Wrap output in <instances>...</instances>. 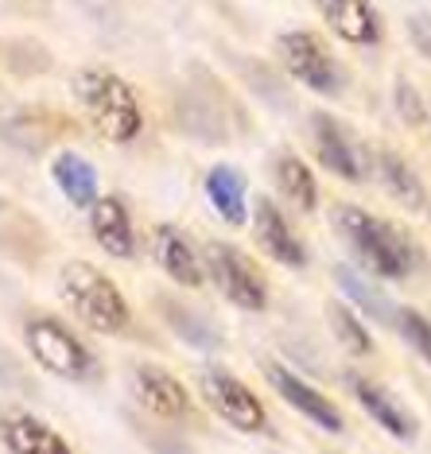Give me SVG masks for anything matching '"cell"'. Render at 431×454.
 <instances>
[{
  "label": "cell",
  "mask_w": 431,
  "mask_h": 454,
  "mask_svg": "<svg viewBox=\"0 0 431 454\" xmlns=\"http://www.w3.org/2000/svg\"><path fill=\"white\" fill-rule=\"evenodd\" d=\"M74 101L90 129L106 144H132L144 129V109L137 90L106 67H86L74 74Z\"/></svg>",
  "instance_id": "1"
},
{
  "label": "cell",
  "mask_w": 431,
  "mask_h": 454,
  "mask_svg": "<svg viewBox=\"0 0 431 454\" xmlns=\"http://www.w3.org/2000/svg\"><path fill=\"white\" fill-rule=\"evenodd\" d=\"M334 225L342 230L346 245H350L354 256L365 264L369 276H377V280H404V276H412L416 249L408 245V237H400V230H393L388 222L373 218V214L354 202H342L334 210Z\"/></svg>",
  "instance_id": "2"
},
{
  "label": "cell",
  "mask_w": 431,
  "mask_h": 454,
  "mask_svg": "<svg viewBox=\"0 0 431 454\" xmlns=\"http://www.w3.org/2000/svg\"><path fill=\"white\" fill-rule=\"evenodd\" d=\"M59 295L70 307V315L82 326H90L94 334L117 338L125 334L132 323V311L121 295V287L109 280L101 268L86 264V261H67L59 268Z\"/></svg>",
  "instance_id": "3"
},
{
  "label": "cell",
  "mask_w": 431,
  "mask_h": 454,
  "mask_svg": "<svg viewBox=\"0 0 431 454\" xmlns=\"http://www.w3.org/2000/svg\"><path fill=\"white\" fill-rule=\"evenodd\" d=\"M24 342H27V354L35 357V365L51 377L86 385V380H94V373H98V357L86 349V342L51 315H39L24 326Z\"/></svg>",
  "instance_id": "4"
},
{
  "label": "cell",
  "mask_w": 431,
  "mask_h": 454,
  "mask_svg": "<svg viewBox=\"0 0 431 454\" xmlns=\"http://www.w3.org/2000/svg\"><path fill=\"white\" fill-rule=\"evenodd\" d=\"M202 272H207V280L218 287L238 311L261 315L264 307H269V284H264L261 268H256L238 245L210 241L207 249H202Z\"/></svg>",
  "instance_id": "5"
},
{
  "label": "cell",
  "mask_w": 431,
  "mask_h": 454,
  "mask_svg": "<svg viewBox=\"0 0 431 454\" xmlns=\"http://www.w3.org/2000/svg\"><path fill=\"white\" fill-rule=\"evenodd\" d=\"M276 55H280V63H284L287 74L300 82V86L311 90V94L342 98L346 74H342V67L334 63L331 47H326L315 32H303V27L284 32L280 39H276Z\"/></svg>",
  "instance_id": "6"
},
{
  "label": "cell",
  "mask_w": 431,
  "mask_h": 454,
  "mask_svg": "<svg viewBox=\"0 0 431 454\" xmlns=\"http://www.w3.org/2000/svg\"><path fill=\"white\" fill-rule=\"evenodd\" d=\"M199 392L210 404L214 416L225 419L233 431H245V435H264V431H269V411L256 400V392L233 373L207 369V373L199 377Z\"/></svg>",
  "instance_id": "7"
},
{
  "label": "cell",
  "mask_w": 431,
  "mask_h": 454,
  "mask_svg": "<svg viewBox=\"0 0 431 454\" xmlns=\"http://www.w3.org/2000/svg\"><path fill=\"white\" fill-rule=\"evenodd\" d=\"M261 373H264V380H269V388L276 392V396H280L292 411H300L311 427L326 431V435H342L346 431L342 408H338L331 396H323L311 380L295 377L287 365H280V361H261Z\"/></svg>",
  "instance_id": "8"
},
{
  "label": "cell",
  "mask_w": 431,
  "mask_h": 454,
  "mask_svg": "<svg viewBox=\"0 0 431 454\" xmlns=\"http://www.w3.org/2000/svg\"><path fill=\"white\" fill-rule=\"evenodd\" d=\"M253 241L269 261L284 264V268L307 264V249H303L300 233L292 230V222L284 218V210L272 199H256V206H253Z\"/></svg>",
  "instance_id": "9"
},
{
  "label": "cell",
  "mask_w": 431,
  "mask_h": 454,
  "mask_svg": "<svg viewBox=\"0 0 431 454\" xmlns=\"http://www.w3.org/2000/svg\"><path fill=\"white\" fill-rule=\"evenodd\" d=\"M152 256H156L160 272L179 287H202L207 272H202V253H194L191 237L179 230L176 222H160L152 230Z\"/></svg>",
  "instance_id": "10"
},
{
  "label": "cell",
  "mask_w": 431,
  "mask_h": 454,
  "mask_svg": "<svg viewBox=\"0 0 431 454\" xmlns=\"http://www.w3.org/2000/svg\"><path fill=\"white\" fill-rule=\"evenodd\" d=\"M132 396L156 419H179V416H187V408H191V396H187V388H183V380L171 377L168 369L152 365V361H140V365L132 369Z\"/></svg>",
  "instance_id": "11"
},
{
  "label": "cell",
  "mask_w": 431,
  "mask_h": 454,
  "mask_svg": "<svg viewBox=\"0 0 431 454\" xmlns=\"http://www.w3.org/2000/svg\"><path fill=\"white\" fill-rule=\"evenodd\" d=\"M90 233H94L98 249L113 261H129L137 253V233H132L129 206L121 194H98L90 206Z\"/></svg>",
  "instance_id": "12"
},
{
  "label": "cell",
  "mask_w": 431,
  "mask_h": 454,
  "mask_svg": "<svg viewBox=\"0 0 431 454\" xmlns=\"http://www.w3.org/2000/svg\"><path fill=\"white\" fill-rule=\"evenodd\" d=\"M323 24L354 47H373L381 39V12L373 8V0H315Z\"/></svg>",
  "instance_id": "13"
},
{
  "label": "cell",
  "mask_w": 431,
  "mask_h": 454,
  "mask_svg": "<svg viewBox=\"0 0 431 454\" xmlns=\"http://www.w3.org/2000/svg\"><path fill=\"white\" fill-rule=\"evenodd\" d=\"M0 442L16 454H70V442L32 411H0Z\"/></svg>",
  "instance_id": "14"
},
{
  "label": "cell",
  "mask_w": 431,
  "mask_h": 454,
  "mask_svg": "<svg viewBox=\"0 0 431 454\" xmlns=\"http://www.w3.org/2000/svg\"><path fill=\"white\" fill-rule=\"evenodd\" d=\"M350 392H354L357 404H362V411L381 431H388L393 439H416V431H419L416 416L404 404H396V396L388 388H381V385H373V380H365V377L354 373L350 377Z\"/></svg>",
  "instance_id": "15"
},
{
  "label": "cell",
  "mask_w": 431,
  "mask_h": 454,
  "mask_svg": "<svg viewBox=\"0 0 431 454\" xmlns=\"http://www.w3.org/2000/svg\"><path fill=\"white\" fill-rule=\"evenodd\" d=\"M311 132H315V152H319L323 168L346 183H362L365 168H362V160H357V148L350 144V137H346L342 125H338L331 113H315Z\"/></svg>",
  "instance_id": "16"
},
{
  "label": "cell",
  "mask_w": 431,
  "mask_h": 454,
  "mask_svg": "<svg viewBox=\"0 0 431 454\" xmlns=\"http://www.w3.org/2000/svg\"><path fill=\"white\" fill-rule=\"evenodd\" d=\"M207 199L214 206V214L233 225V230H241L245 222H249V191H245V179L241 171L233 168V163H214V168L207 171Z\"/></svg>",
  "instance_id": "17"
},
{
  "label": "cell",
  "mask_w": 431,
  "mask_h": 454,
  "mask_svg": "<svg viewBox=\"0 0 431 454\" xmlns=\"http://www.w3.org/2000/svg\"><path fill=\"white\" fill-rule=\"evenodd\" d=\"M51 175H55V187L63 191V199L78 210H90L98 199V168L90 160H82L78 152H59L55 163H51Z\"/></svg>",
  "instance_id": "18"
},
{
  "label": "cell",
  "mask_w": 431,
  "mask_h": 454,
  "mask_svg": "<svg viewBox=\"0 0 431 454\" xmlns=\"http://www.w3.org/2000/svg\"><path fill=\"white\" fill-rule=\"evenodd\" d=\"M276 187H280L287 206L300 214H311L315 206H319V183H315L311 168H307L300 156H292V152H284V156L276 160Z\"/></svg>",
  "instance_id": "19"
},
{
  "label": "cell",
  "mask_w": 431,
  "mask_h": 454,
  "mask_svg": "<svg viewBox=\"0 0 431 454\" xmlns=\"http://www.w3.org/2000/svg\"><path fill=\"white\" fill-rule=\"evenodd\" d=\"M377 168H381L388 194H393L404 210H412V214L427 210V191H424V183H419V175L412 171V163H404L396 152H381V156H377Z\"/></svg>",
  "instance_id": "20"
},
{
  "label": "cell",
  "mask_w": 431,
  "mask_h": 454,
  "mask_svg": "<svg viewBox=\"0 0 431 454\" xmlns=\"http://www.w3.org/2000/svg\"><path fill=\"white\" fill-rule=\"evenodd\" d=\"M334 284L342 287V295L350 299V303H357L365 315H373L377 323H393V303H388V295L377 287L373 280H365L357 268H350V264H338L334 268Z\"/></svg>",
  "instance_id": "21"
},
{
  "label": "cell",
  "mask_w": 431,
  "mask_h": 454,
  "mask_svg": "<svg viewBox=\"0 0 431 454\" xmlns=\"http://www.w3.org/2000/svg\"><path fill=\"white\" fill-rule=\"evenodd\" d=\"M326 323H331L334 338H338V342H342L346 349H350V354H357V357L373 354V334H369V326L354 315V307H346V303H326Z\"/></svg>",
  "instance_id": "22"
},
{
  "label": "cell",
  "mask_w": 431,
  "mask_h": 454,
  "mask_svg": "<svg viewBox=\"0 0 431 454\" xmlns=\"http://www.w3.org/2000/svg\"><path fill=\"white\" fill-rule=\"evenodd\" d=\"M393 323L400 330V338H404V342L431 365V318L419 315L416 307H400V311L393 315Z\"/></svg>",
  "instance_id": "23"
},
{
  "label": "cell",
  "mask_w": 431,
  "mask_h": 454,
  "mask_svg": "<svg viewBox=\"0 0 431 454\" xmlns=\"http://www.w3.org/2000/svg\"><path fill=\"white\" fill-rule=\"evenodd\" d=\"M408 39L424 59H431V16L427 12H412L408 16Z\"/></svg>",
  "instance_id": "24"
},
{
  "label": "cell",
  "mask_w": 431,
  "mask_h": 454,
  "mask_svg": "<svg viewBox=\"0 0 431 454\" xmlns=\"http://www.w3.org/2000/svg\"><path fill=\"white\" fill-rule=\"evenodd\" d=\"M396 109L408 113V121H412V125H419V121H424V109H419L416 90L408 86V82H396Z\"/></svg>",
  "instance_id": "25"
}]
</instances>
